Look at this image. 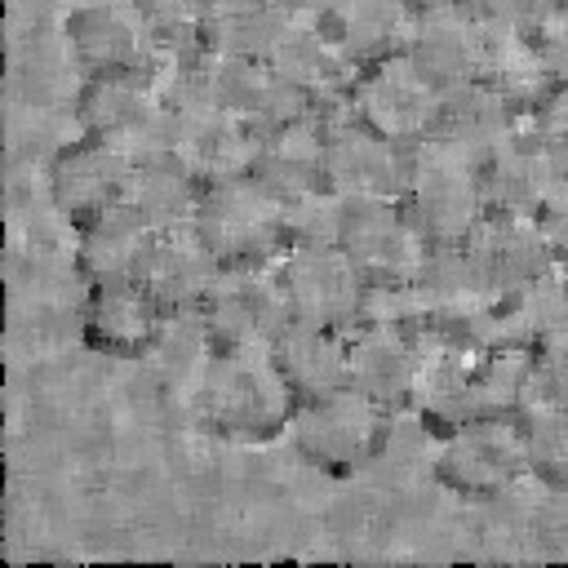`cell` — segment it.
<instances>
[{"label":"cell","mask_w":568,"mask_h":568,"mask_svg":"<svg viewBox=\"0 0 568 568\" xmlns=\"http://www.w3.org/2000/svg\"><path fill=\"white\" fill-rule=\"evenodd\" d=\"M479 80H488L524 120H532L559 89L532 31H488V53H484Z\"/></svg>","instance_id":"cell-32"},{"label":"cell","mask_w":568,"mask_h":568,"mask_svg":"<svg viewBox=\"0 0 568 568\" xmlns=\"http://www.w3.org/2000/svg\"><path fill=\"white\" fill-rule=\"evenodd\" d=\"M293 408L297 399L275 373L271 351L209 355V368L195 395V413L209 435L231 439V444H266L280 430H288Z\"/></svg>","instance_id":"cell-1"},{"label":"cell","mask_w":568,"mask_h":568,"mask_svg":"<svg viewBox=\"0 0 568 568\" xmlns=\"http://www.w3.org/2000/svg\"><path fill=\"white\" fill-rule=\"evenodd\" d=\"M324 160H328L324 115H302L293 124H280V129L262 133L253 178L271 195L288 200V195H302L311 186H324Z\"/></svg>","instance_id":"cell-28"},{"label":"cell","mask_w":568,"mask_h":568,"mask_svg":"<svg viewBox=\"0 0 568 568\" xmlns=\"http://www.w3.org/2000/svg\"><path fill=\"white\" fill-rule=\"evenodd\" d=\"M537 222L546 231V244L555 253V262L568 271V178L555 182V191L546 195V204L537 209Z\"/></svg>","instance_id":"cell-41"},{"label":"cell","mask_w":568,"mask_h":568,"mask_svg":"<svg viewBox=\"0 0 568 568\" xmlns=\"http://www.w3.org/2000/svg\"><path fill=\"white\" fill-rule=\"evenodd\" d=\"M164 49H200V22L209 0H138Z\"/></svg>","instance_id":"cell-36"},{"label":"cell","mask_w":568,"mask_h":568,"mask_svg":"<svg viewBox=\"0 0 568 568\" xmlns=\"http://www.w3.org/2000/svg\"><path fill=\"white\" fill-rule=\"evenodd\" d=\"M422 368V333L399 324H355L351 328V386L399 417L413 404Z\"/></svg>","instance_id":"cell-18"},{"label":"cell","mask_w":568,"mask_h":568,"mask_svg":"<svg viewBox=\"0 0 568 568\" xmlns=\"http://www.w3.org/2000/svg\"><path fill=\"white\" fill-rule=\"evenodd\" d=\"M515 426L524 439L528 475H537L550 488H568V408L546 404V399H528L515 413Z\"/></svg>","instance_id":"cell-34"},{"label":"cell","mask_w":568,"mask_h":568,"mask_svg":"<svg viewBox=\"0 0 568 568\" xmlns=\"http://www.w3.org/2000/svg\"><path fill=\"white\" fill-rule=\"evenodd\" d=\"M439 89L475 80L484 71V53H488V27L475 18V9L462 4H435V9H417L408 49H404Z\"/></svg>","instance_id":"cell-20"},{"label":"cell","mask_w":568,"mask_h":568,"mask_svg":"<svg viewBox=\"0 0 568 568\" xmlns=\"http://www.w3.org/2000/svg\"><path fill=\"white\" fill-rule=\"evenodd\" d=\"M368 129L386 133L399 146H417L422 138L435 133L439 115V84L408 58L395 53L386 62H373L355 75L351 102H346Z\"/></svg>","instance_id":"cell-10"},{"label":"cell","mask_w":568,"mask_h":568,"mask_svg":"<svg viewBox=\"0 0 568 568\" xmlns=\"http://www.w3.org/2000/svg\"><path fill=\"white\" fill-rule=\"evenodd\" d=\"M271 4H280L288 18H306V22H324L328 13H333V4L337 0H271Z\"/></svg>","instance_id":"cell-42"},{"label":"cell","mask_w":568,"mask_h":568,"mask_svg":"<svg viewBox=\"0 0 568 568\" xmlns=\"http://www.w3.org/2000/svg\"><path fill=\"white\" fill-rule=\"evenodd\" d=\"M129 169H133V155L124 146L80 133L62 142L58 155L49 160V200L71 226H84L111 213L115 204H124Z\"/></svg>","instance_id":"cell-14"},{"label":"cell","mask_w":568,"mask_h":568,"mask_svg":"<svg viewBox=\"0 0 568 568\" xmlns=\"http://www.w3.org/2000/svg\"><path fill=\"white\" fill-rule=\"evenodd\" d=\"M417 9L408 0H337L324 18L328 36L342 44V53L364 71L373 62H386L408 49Z\"/></svg>","instance_id":"cell-30"},{"label":"cell","mask_w":568,"mask_h":568,"mask_svg":"<svg viewBox=\"0 0 568 568\" xmlns=\"http://www.w3.org/2000/svg\"><path fill=\"white\" fill-rule=\"evenodd\" d=\"M466 253L479 266V275L497 302L559 266L546 244L541 222L524 217V213H484V222L466 240Z\"/></svg>","instance_id":"cell-17"},{"label":"cell","mask_w":568,"mask_h":568,"mask_svg":"<svg viewBox=\"0 0 568 568\" xmlns=\"http://www.w3.org/2000/svg\"><path fill=\"white\" fill-rule=\"evenodd\" d=\"M169 311L155 302L146 284H102L89 288V302L80 311L84 346L111 359H138L146 355L164 333Z\"/></svg>","instance_id":"cell-19"},{"label":"cell","mask_w":568,"mask_h":568,"mask_svg":"<svg viewBox=\"0 0 568 568\" xmlns=\"http://www.w3.org/2000/svg\"><path fill=\"white\" fill-rule=\"evenodd\" d=\"M528 475L515 417H475L435 448V479L462 501H493Z\"/></svg>","instance_id":"cell-6"},{"label":"cell","mask_w":568,"mask_h":568,"mask_svg":"<svg viewBox=\"0 0 568 568\" xmlns=\"http://www.w3.org/2000/svg\"><path fill=\"white\" fill-rule=\"evenodd\" d=\"M266 62L293 93L306 98V106L315 115H328V111L346 106L351 89H355V75H359V67L342 53V44L328 36V27L306 22V18L288 22V31L280 36V44Z\"/></svg>","instance_id":"cell-15"},{"label":"cell","mask_w":568,"mask_h":568,"mask_svg":"<svg viewBox=\"0 0 568 568\" xmlns=\"http://www.w3.org/2000/svg\"><path fill=\"white\" fill-rule=\"evenodd\" d=\"M75 120H80V133L115 142L129 155H142V151L169 142L164 102L146 71L84 75L80 93H75Z\"/></svg>","instance_id":"cell-11"},{"label":"cell","mask_w":568,"mask_h":568,"mask_svg":"<svg viewBox=\"0 0 568 568\" xmlns=\"http://www.w3.org/2000/svg\"><path fill=\"white\" fill-rule=\"evenodd\" d=\"M488 31H537L555 0H466Z\"/></svg>","instance_id":"cell-38"},{"label":"cell","mask_w":568,"mask_h":568,"mask_svg":"<svg viewBox=\"0 0 568 568\" xmlns=\"http://www.w3.org/2000/svg\"><path fill=\"white\" fill-rule=\"evenodd\" d=\"M328 133V160L324 182L342 200H404L408 186V146L390 142L386 133L368 129L351 106H337L324 115Z\"/></svg>","instance_id":"cell-9"},{"label":"cell","mask_w":568,"mask_h":568,"mask_svg":"<svg viewBox=\"0 0 568 568\" xmlns=\"http://www.w3.org/2000/svg\"><path fill=\"white\" fill-rule=\"evenodd\" d=\"M204 67H209V89H213V98H217L226 111H235L240 120H248L257 133L280 129V124H293V120H302V115H315V111L306 106V98L293 93V89L271 71V62L204 53Z\"/></svg>","instance_id":"cell-25"},{"label":"cell","mask_w":568,"mask_h":568,"mask_svg":"<svg viewBox=\"0 0 568 568\" xmlns=\"http://www.w3.org/2000/svg\"><path fill=\"white\" fill-rule=\"evenodd\" d=\"M532 399L568 408V333L532 351Z\"/></svg>","instance_id":"cell-37"},{"label":"cell","mask_w":568,"mask_h":568,"mask_svg":"<svg viewBox=\"0 0 568 568\" xmlns=\"http://www.w3.org/2000/svg\"><path fill=\"white\" fill-rule=\"evenodd\" d=\"M568 333V271L555 266L546 275H537L532 284L506 293L497 306H493V320H488V342L484 346H546L550 337Z\"/></svg>","instance_id":"cell-29"},{"label":"cell","mask_w":568,"mask_h":568,"mask_svg":"<svg viewBox=\"0 0 568 568\" xmlns=\"http://www.w3.org/2000/svg\"><path fill=\"white\" fill-rule=\"evenodd\" d=\"M528 124H532V133L541 138V146H546V155L555 160V169L568 178V84H559V89L550 93V102H546Z\"/></svg>","instance_id":"cell-39"},{"label":"cell","mask_w":568,"mask_h":568,"mask_svg":"<svg viewBox=\"0 0 568 568\" xmlns=\"http://www.w3.org/2000/svg\"><path fill=\"white\" fill-rule=\"evenodd\" d=\"M417 306H422V337L426 333H448L466 342H488V320H493V288L484 284L479 266L470 262L466 244L457 248H430L426 266L413 280Z\"/></svg>","instance_id":"cell-13"},{"label":"cell","mask_w":568,"mask_h":568,"mask_svg":"<svg viewBox=\"0 0 568 568\" xmlns=\"http://www.w3.org/2000/svg\"><path fill=\"white\" fill-rule=\"evenodd\" d=\"M271 364L297 404L351 386V333L288 320L271 342Z\"/></svg>","instance_id":"cell-23"},{"label":"cell","mask_w":568,"mask_h":568,"mask_svg":"<svg viewBox=\"0 0 568 568\" xmlns=\"http://www.w3.org/2000/svg\"><path fill=\"white\" fill-rule=\"evenodd\" d=\"M62 31L84 75H115V71L151 75V67L164 53L138 0H75L62 18Z\"/></svg>","instance_id":"cell-7"},{"label":"cell","mask_w":568,"mask_h":568,"mask_svg":"<svg viewBox=\"0 0 568 568\" xmlns=\"http://www.w3.org/2000/svg\"><path fill=\"white\" fill-rule=\"evenodd\" d=\"M346 222V200L324 182L284 200V248L293 244H337Z\"/></svg>","instance_id":"cell-35"},{"label":"cell","mask_w":568,"mask_h":568,"mask_svg":"<svg viewBox=\"0 0 568 568\" xmlns=\"http://www.w3.org/2000/svg\"><path fill=\"white\" fill-rule=\"evenodd\" d=\"M390 422L395 417L382 404H373L355 386H342L333 395L297 404L288 422V439L306 466L346 479L382 457L390 439Z\"/></svg>","instance_id":"cell-3"},{"label":"cell","mask_w":568,"mask_h":568,"mask_svg":"<svg viewBox=\"0 0 568 568\" xmlns=\"http://www.w3.org/2000/svg\"><path fill=\"white\" fill-rule=\"evenodd\" d=\"M559 178L564 173L546 155V146L532 133V124H524L497 155H488L479 164L488 213H524V217H537V209L546 204V195L555 191Z\"/></svg>","instance_id":"cell-27"},{"label":"cell","mask_w":568,"mask_h":568,"mask_svg":"<svg viewBox=\"0 0 568 568\" xmlns=\"http://www.w3.org/2000/svg\"><path fill=\"white\" fill-rule=\"evenodd\" d=\"M528 120L488 84V80H462L439 89V115H435V138L453 142L462 155H470L475 164H484L488 155H497Z\"/></svg>","instance_id":"cell-22"},{"label":"cell","mask_w":568,"mask_h":568,"mask_svg":"<svg viewBox=\"0 0 568 568\" xmlns=\"http://www.w3.org/2000/svg\"><path fill=\"white\" fill-rule=\"evenodd\" d=\"M337 248L355 262L364 284H413L430 257V244L399 200H346Z\"/></svg>","instance_id":"cell-12"},{"label":"cell","mask_w":568,"mask_h":568,"mask_svg":"<svg viewBox=\"0 0 568 568\" xmlns=\"http://www.w3.org/2000/svg\"><path fill=\"white\" fill-rule=\"evenodd\" d=\"M204 186L209 182L195 173V164L173 142H160V146L133 155L124 204L151 231H173V226H191L195 222V209H200Z\"/></svg>","instance_id":"cell-21"},{"label":"cell","mask_w":568,"mask_h":568,"mask_svg":"<svg viewBox=\"0 0 568 568\" xmlns=\"http://www.w3.org/2000/svg\"><path fill=\"white\" fill-rule=\"evenodd\" d=\"M532 399V351L484 346L475 368V417H515Z\"/></svg>","instance_id":"cell-33"},{"label":"cell","mask_w":568,"mask_h":568,"mask_svg":"<svg viewBox=\"0 0 568 568\" xmlns=\"http://www.w3.org/2000/svg\"><path fill=\"white\" fill-rule=\"evenodd\" d=\"M532 40H537V49H541L550 75H555L559 84H568V0H555V4L546 9V18L537 22Z\"/></svg>","instance_id":"cell-40"},{"label":"cell","mask_w":568,"mask_h":568,"mask_svg":"<svg viewBox=\"0 0 568 568\" xmlns=\"http://www.w3.org/2000/svg\"><path fill=\"white\" fill-rule=\"evenodd\" d=\"M413 9H435V4H462V0H408Z\"/></svg>","instance_id":"cell-43"},{"label":"cell","mask_w":568,"mask_h":568,"mask_svg":"<svg viewBox=\"0 0 568 568\" xmlns=\"http://www.w3.org/2000/svg\"><path fill=\"white\" fill-rule=\"evenodd\" d=\"M288 315L320 328H355L364 302V275L337 244H293L275 257Z\"/></svg>","instance_id":"cell-8"},{"label":"cell","mask_w":568,"mask_h":568,"mask_svg":"<svg viewBox=\"0 0 568 568\" xmlns=\"http://www.w3.org/2000/svg\"><path fill=\"white\" fill-rule=\"evenodd\" d=\"M222 275L217 253L200 240L195 226H173V231H155V244L146 253V271L142 284L155 293V302L169 315H195L204 306V297L213 293Z\"/></svg>","instance_id":"cell-24"},{"label":"cell","mask_w":568,"mask_h":568,"mask_svg":"<svg viewBox=\"0 0 568 568\" xmlns=\"http://www.w3.org/2000/svg\"><path fill=\"white\" fill-rule=\"evenodd\" d=\"M151 244H155V231L129 204H115L111 213L75 226V275L89 288L142 284Z\"/></svg>","instance_id":"cell-26"},{"label":"cell","mask_w":568,"mask_h":568,"mask_svg":"<svg viewBox=\"0 0 568 568\" xmlns=\"http://www.w3.org/2000/svg\"><path fill=\"white\" fill-rule=\"evenodd\" d=\"M195 320H200V342L209 355L271 351V342L293 320L288 302H284V284L275 275V262L222 266L213 293L204 297Z\"/></svg>","instance_id":"cell-4"},{"label":"cell","mask_w":568,"mask_h":568,"mask_svg":"<svg viewBox=\"0 0 568 568\" xmlns=\"http://www.w3.org/2000/svg\"><path fill=\"white\" fill-rule=\"evenodd\" d=\"M479 342L426 333L422 337V368L413 386V413L430 435H448L466 422H475V368H479Z\"/></svg>","instance_id":"cell-16"},{"label":"cell","mask_w":568,"mask_h":568,"mask_svg":"<svg viewBox=\"0 0 568 568\" xmlns=\"http://www.w3.org/2000/svg\"><path fill=\"white\" fill-rule=\"evenodd\" d=\"M191 226L222 266H262L284 253V200L253 173L209 182Z\"/></svg>","instance_id":"cell-5"},{"label":"cell","mask_w":568,"mask_h":568,"mask_svg":"<svg viewBox=\"0 0 568 568\" xmlns=\"http://www.w3.org/2000/svg\"><path fill=\"white\" fill-rule=\"evenodd\" d=\"M399 204L430 248H457L488 213L479 164L430 133L408 146V186Z\"/></svg>","instance_id":"cell-2"},{"label":"cell","mask_w":568,"mask_h":568,"mask_svg":"<svg viewBox=\"0 0 568 568\" xmlns=\"http://www.w3.org/2000/svg\"><path fill=\"white\" fill-rule=\"evenodd\" d=\"M288 13L271 0H209L200 22V49L217 58H253L266 62L288 31Z\"/></svg>","instance_id":"cell-31"}]
</instances>
